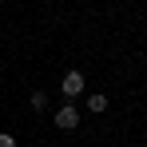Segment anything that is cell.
<instances>
[{
    "mask_svg": "<svg viewBox=\"0 0 147 147\" xmlns=\"http://www.w3.org/2000/svg\"><path fill=\"white\" fill-rule=\"evenodd\" d=\"M52 123H56L60 131H76V127H80V107H76L72 99H68V103H60V107H56V115H52Z\"/></svg>",
    "mask_w": 147,
    "mask_h": 147,
    "instance_id": "6da1fadb",
    "label": "cell"
},
{
    "mask_svg": "<svg viewBox=\"0 0 147 147\" xmlns=\"http://www.w3.org/2000/svg\"><path fill=\"white\" fill-rule=\"evenodd\" d=\"M84 80H88V76L80 72V68H72V72H64V80H60V92H64L68 99L84 96Z\"/></svg>",
    "mask_w": 147,
    "mask_h": 147,
    "instance_id": "7a4b0ae2",
    "label": "cell"
},
{
    "mask_svg": "<svg viewBox=\"0 0 147 147\" xmlns=\"http://www.w3.org/2000/svg\"><path fill=\"white\" fill-rule=\"evenodd\" d=\"M84 107H88V111H92V115H103V111H107V96H88V103H84Z\"/></svg>",
    "mask_w": 147,
    "mask_h": 147,
    "instance_id": "3957f363",
    "label": "cell"
},
{
    "mask_svg": "<svg viewBox=\"0 0 147 147\" xmlns=\"http://www.w3.org/2000/svg\"><path fill=\"white\" fill-rule=\"evenodd\" d=\"M28 103H32V111H48V92H40V88H36Z\"/></svg>",
    "mask_w": 147,
    "mask_h": 147,
    "instance_id": "277c9868",
    "label": "cell"
},
{
    "mask_svg": "<svg viewBox=\"0 0 147 147\" xmlns=\"http://www.w3.org/2000/svg\"><path fill=\"white\" fill-rule=\"evenodd\" d=\"M0 147H16V135H8V131H0Z\"/></svg>",
    "mask_w": 147,
    "mask_h": 147,
    "instance_id": "5b68a950",
    "label": "cell"
}]
</instances>
